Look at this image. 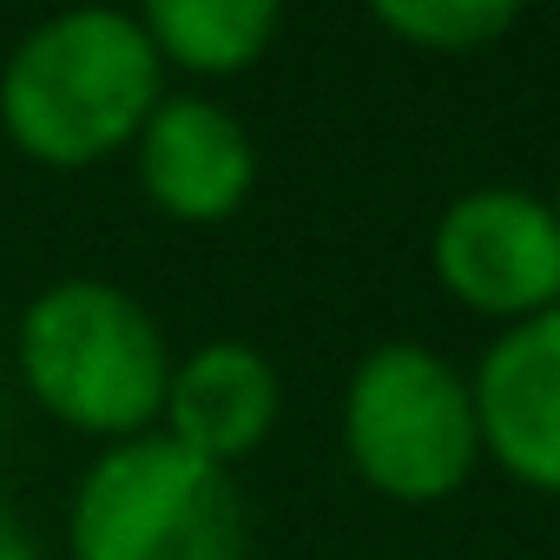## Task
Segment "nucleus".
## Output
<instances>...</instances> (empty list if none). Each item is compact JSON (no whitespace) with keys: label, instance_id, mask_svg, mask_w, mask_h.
Here are the masks:
<instances>
[{"label":"nucleus","instance_id":"6","mask_svg":"<svg viewBox=\"0 0 560 560\" xmlns=\"http://www.w3.org/2000/svg\"><path fill=\"white\" fill-rule=\"evenodd\" d=\"M468 389H475L481 455L508 481L560 494V311L508 324L468 370Z\"/></svg>","mask_w":560,"mask_h":560},{"label":"nucleus","instance_id":"8","mask_svg":"<svg viewBox=\"0 0 560 560\" xmlns=\"http://www.w3.org/2000/svg\"><path fill=\"white\" fill-rule=\"evenodd\" d=\"M277 416H284L277 363L257 343L218 337V343H198L191 357L172 363L159 435H172L178 448H191L211 468H231L250 448H264V435L277 429Z\"/></svg>","mask_w":560,"mask_h":560},{"label":"nucleus","instance_id":"12","mask_svg":"<svg viewBox=\"0 0 560 560\" xmlns=\"http://www.w3.org/2000/svg\"><path fill=\"white\" fill-rule=\"evenodd\" d=\"M553 211H560V185H553Z\"/></svg>","mask_w":560,"mask_h":560},{"label":"nucleus","instance_id":"2","mask_svg":"<svg viewBox=\"0 0 560 560\" xmlns=\"http://www.w3.org/2000/svg\"><path fill=\"white\" fill-rule=\"evenodd\" d=\"M14 363L54 422L100 442H132L159 429L178 357L132 291L106 277H60L21 311Z\"/></svg>","mask_w":560,"mask_h":560},{"label":"nucleus","instance_id":"11","mask_svg":"<svg viewBox=\"0 0 560 560\" xmlns=\"http://www.w3.org/2000/svg\"><path fill=\"white\" fill-rule=\"evenodd\" d=\"M0 560H40V540H34V527L0 501Z\"/></svg>","mask_w":560,"mask_h":560},{"label":"nucleus","instance_id":"7","mask_svg":"<svg viewBox=\"0 0 560 560\" xmlns=\"http://www.w3.org/2000/svg\"><path fill=\"white\" fill-rule=\"evenodd\" d=\"M139 191L178 224H224L257 185V145L244 119L205 93H165L132 139Z\"/></svg>","mask_w":560,"mask_h":560},{"label":"nucleus","instance_id":"4","mask_svg":"<svg viewBox=\"0 0 560 560\" xmlns=\"http://www.w3.org/2000/svg\"><path fill=\"white\" fill-rule=\"evenodd\" d=\"M343 455L363 488L389 501H448L481 462V422L468 370L429 343H376L343 383Z\"/></svg>","mask_w":560,"mask_h":560},{"label":"nucleus","instance_id":"3","mask_svg":"<svg viewBox=\"0 0 560 560\" xmlns=\"http://www.w3.org/2000/svg\"><path fill=\"white\" fill-rule=\"evenodd\" d=\"M73 560H244V494L231 468L172 435L106 442L67 508Z\"/></svg>","mask_w":560,"mask_h":560},{"label":"nucleus","instance_id":"1","mask_svg":"<svg viewBox=\"0 0 560 560\" xmlns=\"http://www.w3.org/2000/svg\"><path fill=\"white\" fill-rule=\"evenodd\" d=\"M159 100L165 60L139 14L119 8L47 14L0 67V132L54 172H86L132 145Z\"/></svg>","mask_w":560,"mask_h":560},{"label":"nucleus","instance_id":"9","mask_svg":"<svg viewBox=\"0 0 560 560\" xmlns=\"http://www.w3.org/2000/svg\"><path fill=\"white\" fill-rule=\"evenodd\" d=\"M145 40L159 47L165 67L205 73V80H231L244 67H257L284 27V14L270 0H152L139 14Z\"/></svg>","mask_w":560,"mask_h":560},{"label":"nucleus","instance_id":"5","mask_svg":"<svg viewBox=\"0 0 560 560\" xmlns=\"http://www.w3.org/2000/svg\"><path fill=\"white\" fill-rule=\"evenodd\" d=\"M429 264L455 304L494 317L501 330L527 324L560 311V211L527 185H475L442 205Z\"/></svg>","mask_w":560,"mask_h":560},{"label":"nucleus","instance_id":"10","mask_svg":"<svg viewBox=\"0 0 560 560\" xmlns=\"http://www.w3.org/2000/svg\"><path fill=\"white\" fill-rule=\"evenodd\" d=\"M370 21L416 54H488L514 34L521 8L514 0H376Z\"/></svg>","mask_w":560,"mask_h":560}]
</instances>
